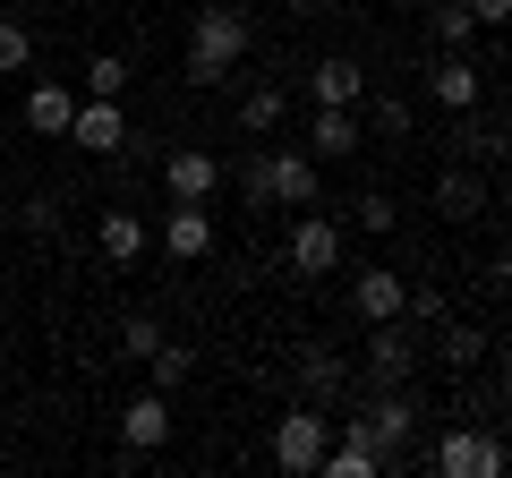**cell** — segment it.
I'll return each mask as SVG.
<instances>
[{"mask_svg":"<svg viewBox=\"0 0 512 478\" xmlns=\"http://www.w3.org/2000/svg\"><path fill=\"white\" fill-rule=\"evenodd\" d=\"M359 419H367V436H376V453H384V470H410V461H427L419 453V393L410 385H367L359 393Z\"/></svg>","mask_w":512,"mask_h":478,"instance_id":"1","label":"cell"},{"mask_svg":"<svg viewBox=\"0 0 512 478\" xmlns=\"http://www.w3.org/2000/svg\"><path fill=\"white\" fill-rule=\"evenodd\" d=\"M239 60H248V18L239 9H197V26H188V86H222Z\"/></svg>","mask_w":512,"mask_h":478,"instance_id":"2","label":"cell"},{"mask_svg":"<svg viewBox=\"0 0 512 478\" xmlns=\"http://www.w3.org/2000/svg\"><path fill=\"white\" fill-rule=\"evenodd\" d=\"M427 461H436L444 478H504V470H512V444L495 436V427H453Z\"/></svg>","mask_w":512,"mask_h":478,"instance_id":"3","label":"cell"},{"mask_svg":"<svg viewBox=\"0 0 512 478\" xmlns=\"http://www.w3.org/2000/svg\"><path fill=\"white\" fill-rule=\"evenodd\" d=\"M325 444H333V419H325L316 402H291V410L274 419V461H282L291 478H308L316 461H325Z\"/></svg>","mask_w":512,"mask_h":478,"instance_id":"4","label":"cell"},{"mask_svg":"<svg viewBox=\"0 0 512 478\" xmlns=\"http://www.w3.org/2000/svg\"><path fill=\"white\" fill-rule=\"evenodd\" d=\"M410 376H419V333L402 316L367 325V385H410Z\"/></svg>","mask_w":512,"mask_h":478,"instance_id":"5","label":"cell"},{"mask_svg":"<svg viewBox=\"0 0 512 478\" xmlns=\"http://www.w3.org/2000/svg\"><path fill=\"white\" fill-rule=\"evenodd\" d=\"M282 257H291V274H333V265H342V222L299 205V214H291V248H282Z\"/></svg>","mask_w":512,"mask_h":478,"instance_id":"6","label":"cell"},{"mask_svg":"<svg viewBox=\"0 0 512 478\" xmlns=\"http://www.w3.org/2000/svg\"><path fill=\"white\" fill-rule=\"evenodd\" d=\"M384 470V453H376V436H367V419L350 410L342 419V436L325 444V461H316V478H376Z\"/></svg>","mask_w":512,"mask_h":478,"instance_id":"7","label":"cell"},{"mask_svg":"<svg viewBox=\"0 0 512 478\" xmlns=\"http://www.w3.org/2000/svg\"><path fill=\"white\" fill-rule=\"evenodd\" d=\"M265 188H274V205H291V214L316 205V188H325V180H316V154L308 146H274V154H265Z\"/></svg>","mask_w":512,"mask_h":478,"instance_id":"8","label":"cell"},{"mask_svg":"<svg viewBox=\"0 0 512 478\" xmlns=\"http://www.w3.org/2000/svg\"><path fill=\"white\" fill-rule=\"evenodd\" d=\"M163 444H171V402H163V393H137V402L120 410V461L163 453Z\"/></svg>","mask_w":512,"mask_h":478,"instance_id":"9","label":"cell"},{"mask_svg":"<svg viewBox=\"0 0 512 478\" xmlns=\"http://www.w3.org/2000/svg\"><path fill=\"white\" fill-rule=\"evenodd\" d=\"M69 137H77L86 154H120V146H128V120H120V103H111V94H77Z\"/></svg>","mask_w":512,"mask_h":478,"instance_id":"10","label":"cell"},{"mask_svg":"<svg viewBox=\"0 0 512 478\" xmlns=\"http://www.w3.org/2000/svg\"><path fill=\"white\" fill-rule=\"evenodd\" d=\"M299 393H308L316 410H333L350 393V359H342V350H325V342H299Z\"/></svg>","mask_w":512,"mask_h":478,"instance_id":"11","label":"cell"},{"mask_svg":"<svg viewBox=\"0 0 512 478\" xmlns=\"http://www.w3.org/2000/svg\"><path fill=\"white\" fill-rule=\"evenodd\" d=\"M427 94H436L444 111H478V94H487V69H478L470 52H444L436 69H427Z\"/></svg>","mask_w":512,"mask_h":478,"instance_id":"12","label":"cell"},{"mask_svg":"<svg viewBox=\"0 0 512 478\" xmlns=\"http://www.w3.org/2000/svg\"><path fill=\"white\" fill-rule=\"evenodd\" d=\"M163 188H171L180 205H205V197L222 188V163H214L205 146H180V154H163Z\"/></svg>","mask_w":512,"mask_h":478,"instance_id":"13","label":"cell"},{"mask_svg":"<svg viewBox=\"0 0 512 478\" xmlns=\"http://www.w3.org/2000/svg\"><path fill=\"white\" fill-rule=\"evenodd\" d=\"M94 248H103V265H137V257L154 248V222L111 205V214H94Z\"/></svg>","mask_w":512,"mask_h":478,"instance_id":"14","label":"cell"},{"mask_svg":"<svg viewBox=\"0 0 512 478\" xmlns=\"http://www.w3.org/2000/svg\"><path fill=\"white\" fill-rule=\"evenodd\" d=\"M163 248H171L180 265L214 257V214H205V205H180V197H171V214H163Z\"/></svg>","mask_w":512,"mask_h":478,"instance_id":"15","label":"cell"},{"mask_svg":"<svg viewBox=\"0 0 512 478\" xmlns=\"http://www.w3.org/2000/svg\"><path fill=\"white\" fill-rule=\"evenodd\" d=\"M436 214H444V222H478V214H487V171H478V163H453V171L436 180Z\"/></svg>","mask_w":512,"mask_h":478,"instance_id":"16","label":"cell"},{"mask_svg":"<svg viewBox=\"0 0 512 478\" xmlns=\"http://www.w3.org/2000/svg\"><path fill=\"white\" fill-rule=\"evenodd\" d=\"M308 154H316V163H333V154H359V111H350V103H316V120H308Z\"/></svg>","mask_w":512,"mask_h":478,"instance_id":"17","label":"cell"},{"mask_svg":"<svg viewBox=\"0 0 512 478\" xmlns=\"http://www.w3.org/2000/svg\"><path fill=\"white\" fill-rule=\"evenodd\" d=\"M308 94H316V103H350V111H359V94H367V69H359L350 52H325V60L308 69Z\"/></svg>","mask_w":512,"mask_h":478,"instance_id":"18","label":"cell"},{"mask_svg":"<svg viewBox=\"0 0 512 478\" xmlns=\"http://www.w3.org/2000/svg\"><path fill=\"white\" fill-rule=\"evenodd\" d=\"M350 299H359V316H367V325H384V316H402V308H410V282L393 274V265H367Z\"/></svg>","mask_w":512,"mask_h":478,"instance_id":"19","label":"cell"},{"mask_svg":"<svg viewBox=\"0 0 512 478\" xmlns=\"http://www.w3.org/2000/svg\"><path fill=\"white\" fill-rule=\"evenodd\" d=\"M453 154L461 163H504L512 129H495V120H478V111H453Z\"/></svg>","mask_w":512,"mask_h":478,"instance_id":"20","label":"cell"},{"mask_svg":"<svg viewBox=\"0 0 512 478\" xmlns=\"http://www.w3.org/2000/svg\"><path fill=\"white\" fill-rule=\"evenodd\" d=\"M69 120H77V94L43 77V86L26 94V129H35V137H69Z\"/></svg>","mask_w":512,"mask_h":478,"instance_id":"21","label":"cell"},{"mask_svg":"<svg viewBox=\"0 0 512 478\" xmlns=\"http://www.w3.org/2000/svg\"><path fill=\"white\" fill-rule=\"evenodd\" d=\"M282 111H291V86H248V94H239V129H248V137H274Z\"/></svg>","mask_w":512,"mask_h":478,"instance_id":"22","label":"cell"},{"mask_svg":"<svg viewBox=\"0 0 512 478\" xmlns=\"http://www.w3.org/2000/svg\"><path fill=\"white\" fill-rule=\"evenodd\" d=\"M137 368L154 376V393H171V385H188V368H197V350H180V342H154Z\"/></svg>","mask_w":512,"mask_h":478,"instance_id":"23","label":"cell"},{"mask_svg":"<svg viewBox=\"0 0 512 478\" xmlns=\"http://www.w3.org/2000/svg\"><path fill=\"white\" fill-rule=\"evenodd\" d=\"M427 35H436L444 52H461V43L478 35V18H470V9H461V0H436V9H427Z\"/></svg>","mask_w":512,"mask_h":478,"instance_id":"24","label":"cell"},{"mask_svg":"<svg viewBox=\"0 0 512 478\" xmlns=\"http://www.w3.org/2000/svg\"><path fill=\"white\" fill-rule=\"evenodd\" d=\"M128 77H137V69H128L120 52H94V60H86V94H111V103H120V94H128Z\"/></svg>","mask_w":512,"mask_h":478,"instance_id":"25","label":"cell"},{"mask_svg":"<svg viewBox=\"0 0 512 478\" xmlns=\"http://www.w3.org/2000/svg\"><path fill=\"white\" fill-rule=\"evenodd\" d=\"M478 350H487V342H478V325H444L436 359H444V368H478Z\"/></svg>","mask_w":512,"mask_h":478,"instance_id":"26","label":"cell"},{"mask_svg":"<svg viewBox=\"0 0 512 478\" xmlns=\"http://www.w3.org/2000/svg\"><path fill=\"white\" fill-rule=\"evenodd\" d=\"M26 60H35V35H26L18 18H0V77H18Z\"/></svg>","mask_w":512,"mask_h":478,"instance_id":"27","label":"cell"},{"mask_svg":"<svg viewBox=\"0 0 512 478\" xmlns=\"http://www.w3.org/2000/svg\"><path fill=\"white\" fill-rule=\"evenodd\" d=\"M350 222H359V231H376V239H384V231H393V222H402V214H393V197H376V188H367V197L350 205Z\"/></svg>","mask_w":512,"mask_h":478,"instance_id":"28","label":"cell"},{"mask_svg":"<svg viewBox=\"0 0 512 478\" xmlns=\"http://www.w3.org/2000/svg\"><path fill=\"white\" fill-rule=\"evenodd\" d=\"M239 197H248L256 214H265V205H274V188H265V154H248V163H239Z\"/></svg>","mask_w":512,"mask_h":478,"instance_id":"29","label":"cell"},{"mask_svg":"<svg viewBox=\"0 0 512 478\" xmlns=\"http://www.w3.org/2000/svg\"><path fill=\"white\" fill-rule=\"evenodd\" d=\"M410 325H444V291H436V282H419V291H410Z\"/></svg>","mask_w":512,"mask_h":478,"instance_id":"30","label":"cell"},{"mask_svg":"<svg viewBox=\"0 0 512 478\" xmlns=\"http://www.w3.org/2000/svg\"><path fill=\"white\" fill-rule=\"evenodd\" d=\"M18 222H26L35 239H52V231H60V205H52V197H26V205H18Z\"/></svg>","mask_w":512,"mask_h":478,"instance_id":"31","label":"cell"},{"mask_svg":"<svg viewBox=\"0 0 512 478\" xmlns=\"http://www.w3.org/2000/svg\"><path fill=\"white\" fill-rule=\"evenodd\" d=\"M367 120H376L384 137H402V129H410V103H402V94H376V111H367Z\"/></svg>","mask_w":512,"mask_h":478,"instance_id":"32","label":"cell"},{"mask_svg":"<svg viewBox=\"0 0 512 478\" xmlns=\"http://www.w3.org/2000/svg\"><path fill=\"white\" fill-rule=\"evenodd\" d=\"M154 342H163V325H154V316H128V333H120V350H128V359H146Z\"/></svg>","mask_w":512,"mask_h":478,"instance_id":"33","label":"cell"},{"mask_svg":"<svg viewBox=\"0 0 512 478\" xmlns=\"http://www.w3.org/2000/svg\"><path fill=\"white\" fill-rule=\"evenodd\" d=\"M487 291L512 299V248H495V257H487Z\"/></svg>","mask_w":512,"mask_h":478,"instance_id":"34","label":"cell"},{"mask_svg":"<svg viewBox=\"0 0 512 478\" xmlns=\"http://www.w3.org/2000/svg\"><path fill=\"white\" fill-rule=\"evenodd\" d=\"M461 9H470L478 26H512V0H461Z\"/></svg>","mask_w":512,"mask_h":478,"instance_id":"35","label":"cell"}]
</instances>
